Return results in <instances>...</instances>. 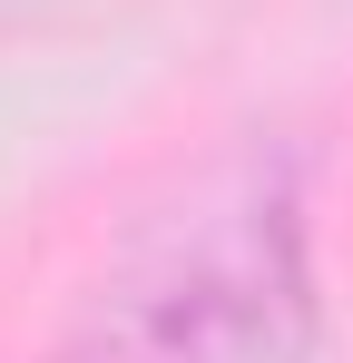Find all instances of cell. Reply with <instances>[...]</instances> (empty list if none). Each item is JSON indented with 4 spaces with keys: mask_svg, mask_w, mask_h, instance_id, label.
<instances>
[{
    "mask_svg": "<svg viewBox=\"0 0 353 363\" xmlns=\"http://www.w3.org/2000/svg\"><path fill=\"white\" fill-rule=\"evenodd\" d=\"M79 363H304V275L285 216L245 206L235 226H186L99 304Z\"/></svg>",
    "mask_w": 353,
    "mask_h": 363,
    "instance_id": "1",
    "label": "cell"
}]
</instances>
